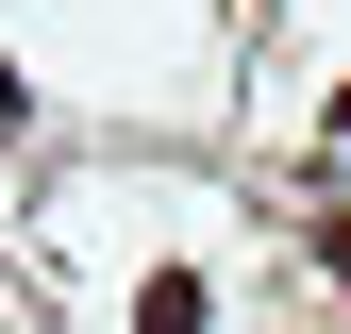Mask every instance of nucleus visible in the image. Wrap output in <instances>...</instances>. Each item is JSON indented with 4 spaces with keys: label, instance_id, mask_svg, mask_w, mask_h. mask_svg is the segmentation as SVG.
<instances>
[{
    "label": "nucleus",
    "instance_id": "f257e3e1",
    "mask_svg": "<svg viewBox=\"0 0 351 334\" xmlns=\"http://www.w3.org/2000/svg\"><path fill=\"white\" fill-rule=\"evenodd\" d=\"M201 318H217L201 268H151V284H134V334H201Z\"/></svg>",
    "mask_w": 351,
    "mask_h": 334
}]
</instances>
